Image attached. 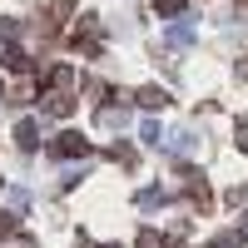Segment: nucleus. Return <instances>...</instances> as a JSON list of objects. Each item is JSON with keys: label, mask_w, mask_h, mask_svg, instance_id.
<instances>
[{"label": "nucleus", "mask_w": 248, "mask_h": 248, "mask_svg": "<svg viewBox=\"0 0 248 248\" xmlns=\"http://www.w3.org/2000/svg\"><path fill=\"white\" fill-rule=\"evenodd\" d=\"M179 189L189 194V203H194L199 214H203V209H209V203H214V194H209V179H203L199 169H179Z\"/></svg>", "instance_id": "obj_1"}, {"label": "nucleus", "mask_w": 248, "mask_h": 248, "mask_svg": "<svg viewBox=\"0 0 248 248\" xmlns=\"http://www.w3.org/2000/svg\"><path fill=\"white\" fill-rule=\"evenodd\" d=\"M50 154H55V159H79V154H90V139L75 134V129H65V134L50 139Z\"/></svg>", "instance_id": "obj_2"}, {"label": "nucleus", "mask_w": 248, "mask_h": 248, "mask_svg": "<svg viewBox=\"0 0 248 248\" xmlns=\"http://www.w3.org/2000/svg\"><path fill=\"white\" fill-rule=\"evenodd\" d=\"M15 144H20V149H25V154H30L35 144H40V119H30V114L20 119V124H15Z\"/></svg>", "instance_id": "obj_3"}, {"label": "nucleus", "mask_w": 248, "mask_h": 248, "mask_svg": "<svg viewBox=\"0 0 248 248\" xmlns=\"http://www.w3.org/2000/svg\"><path fill=\"white\" fill-rule=\"evenodd\" d=\"M70 109H75V94H70V90H50V94H45V114H55V119H65Z\"/></svg>", "instance_id": "obj_4"}, {"label": "nucleus", "mask_w": 248, "mask_h": 248, "mask_svg": "<svg viewBox=\"0 0 248 248\" xmlns=\"http://www.w3.org/2000/svg\"><path fill=\"white\" fill-rule=\"evenodd\" d=\"M134 99H139L144 109H164V105H169V90H159V85H144Z\"/></svg>", "instance_id": "obj_5"}, {"label": "nucleus", "mask_w": 248, "mask_h": 248, "mask_svg": "<svg viewBox=\"0 0 248 248\" xmlns=\"http://www.w3.org/2000/svg\"><path fill=\"white\" fill-rule=\"evenodd\" d=\"M99 124H105V129H124V124H129V109L124 105H105L99 109Z\"/></svg>", "instance_id": "obj_6"}, {"label": "nucleus", "mask_w": 248, "mask_h": 248, "mask_svg": "<svg viewBox=\"0 0 248 248\" xmlns=\"http://www.w3.org/2000/svg\"><path fill=\"white\" fill-rule=\"evenodd\" d=\"M139 139L149 144V149H159V144H164V129H159V119H144V124H139Z\"/></svg>", "instance_id": "obj_7"}, {"label": "nucleus", "mask_w": 248, "mask_h": 248, "mask_svg": "<svg viewBox=\"0 0 248 248\" xmlns=\"http://www.w3.org/2000/svg\"><path fill=\"white\" fill-rule=\"evenodd\" d=\"M169 149H174V154H194V149H199V134H194V129L174 134V139H169Z\"/></svg>", "instance_id": "obj_8"}, {"label": "nucleus", "mask_w": 248, "mask_h": 248, "mask_svg": "<svg viewBox=\"0 0 248 248\" xmlns=\"http://www.w3.org/2000/svg\"><path fill=\"white\" fill-rule=\"evenodd\" d=\"M109 159H114V164H124V169H134V164H139L134 144H114V149H109Z\"/></svg>", "instance_id": "obj_9"}, {"label": "nucleus", "mask_w": 248, "mask_h": 248, "mask_svg": "<svg viewBox=\"0 0 248 248\" xmlns=\"http://www.w3.org/2000/svg\"><path fill=\"white\" fill-rule=\"evenodd\" d=\"M164 203H169L164 189H139V209H164Z\"/></svg>", "instance_id": "obj_10"}, {"label": "nucleus", "mask_w": 248, "mask_h": 248, "mask_svg": "<svg viewBox=\"0 0 248 248\" xmlns=\"http://www.w3.org/2000/svg\"><path fill=\"white\" fill-rule=\"evenodd\" d=\"M164 243H169V238H164L159 229H144V233L134 238V248H164Z\"/></svg>", "instance_id": "obj_11"}, {"label": "nucleus", "mask_w": 248, "mask_h": 248, "mask_svg": "<svg viewBox=\"0 0 248 248\" xmlns=\"http://www.w3.org/2000/svg\"><path fill=\"white\" fill-rule=\"evenodd\" d=\"M5 65H10V70H30V55H25V50H5Z\"/></svg>", "instance_id": "obj_12"}, {"label": "nucleus", "mask_w": 248, "mask_h": 248, "mask_svg": "<svg viewBox=\"0 0 248 248\" xmlns=\"http://www.w3.org/2000/svg\"><path fill=\"white\" fill-rule=\"evenodd\" d=\"M169 40H174V45H189V40H194V25H174Z\"/></svg>", "instance_id": "obj_13"}, {"label": "nucleus", "mask_w": 248, "mask_h": 248, "mask_svg": "<svg viewBox=\"0 0 248 248\" xmlns=\"http://www.w3.org/2000/svg\"><path fill=\"white\" fill-rule=\"evenodd\" d=\"M10 233H20V223H15V214H0V238H10Z\"/></svg>", "instance_id": "obj_14"}, {"label": "nucleus", "mask_w": 248, "mask_h": 248, "mask_svg": "<svg viewBox=\"0 0 248 248\" xmlns=\"http://www.w3.org/2000/svg\"><path fill=\"white\" fill-rule=\"evenodd\" d=\"M223 199H229V203H233V209H238V203H248V189H243V184H233V189H229V194H223Z\"/></svg>", "instance_id": "obj_15"}, {"label": "nucleus", "mask_w": 248, "mask_h": 248, "mask_svg": "<svg viewBox=\"0 0 248 248\" xmlns=\"http://www.w3.org/2000/svg\"><path fill=\"white\" fill-rule=\"evenodd\" d=\"M154 5H159V15H179V10H184V0H154Z\"/></svg>", "instance_id": "obj_16"}, {"label": "nucleus", "mask_w": 248, "mask_h": 248, "mask_svg": "<svg viewBox=\"0 0 248 248\" xmlns=\"http://www.w3.org/2000/svg\"><path fill=\"white\" fill-rule=\"evenodd\" d=\"M238 243H243V233H218V243H214V248H238Z\"/></svg>", "instance_id": "obj_17"}, {"label": "nucleus", "mask_w": 248, "mask_h": 248, "mask_svg": "<svg viewBox=\"0 0 248 248\" xmlns=\"http://www.w3.org/2000/svg\"><path fill=\"white\" fill-rule=\"evenodd\" d=\"M75 10V0H50V15H70Z\"/></svg>", "instance_id": "obj_18"}, {"label": "nucleus", "mask_w": 248, "mask_h": 248, "mask_svg": "<svg viewBox=\"0 0 248 248\" xmlns=\"http://www.w3.org/2000/svg\"><path fill=\"white\" fill-rule=\"evenodd\" d=\"M233 139H238V149L248 154V119H243V124H238V129H233Z\"/></svg>", "instance_id": "obj_19"}, {"label": "nucleus", "mask_w": 248, "mask_h": 248, "mask_svg": "<svg viewBox=\"0 0 248 248\" xmlns=\"http://www.w3.org/2000/svg\"><path fill=\"white\" fill-rule=\"evenodd\" d=\"M0 35H5V40H10V35H15V20H0Z\"/></svg>", "instance_id": "obj_20"}, {"label": "nucleus", "mask_w": 248, "mask_h": 248, "mask_svg": "<svg viewBox=\"0 0 248 248\" xmlns=\"http://www.w3.org/2000/svg\"><path fill=\"white\" fill-rule=\"evenodd\" d=\"M243 238H248V214H243Z\"/></svg>", "instance_id": "obj_21"}, {"label": "nucleus", "mask_w": 248, "mask_h": 248, "mask_svg": "<svg viewBox=\"0 0 248 248\" xmlns=\"http://www.w3.org/2000/svg\"><path fill=\"white\" fill-rule=\"evenodd\" d=\"M105 248H114V243H105Z\"/></svg>", "instance_id": "obj_22"}]
</instances>
